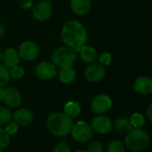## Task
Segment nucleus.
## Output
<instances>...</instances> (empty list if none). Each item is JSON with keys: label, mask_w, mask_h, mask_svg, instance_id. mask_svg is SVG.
I'll return each instance as SVG.
<instances>
[{"label": "nucleus", "mask_w": 152, "mask_h": 152, "mask_svg": "<svg viewBox=\"0 0 152 152\" xmlns=\"http://www.w3.org/2000/svg\"><path fill=\"white\" fill-rule=\"evenodd\" d=\"M61 36L63 43L75 52H79V49L86 45L88 38L86 29L83 24L74 20L64 23L61 28Z\"/></svg>", "instance_id": "f257e3e1"}, {"label": "nucleus", "mask_w": 152, "mask_h": 152, "mask_svg": "<svg viewBox=\"0 0 152 152\" xmlns=\"http://www.w3.org/2000/svg\"><path fill=\"white\" fill-rule=\"evenodd\" d=\"M53 13V7L47 0H40L32 6V15L37 21L49 20Z\"/></svg>", "instance_id": "423d86ee"}, {"label": "nucleus", "mask_w": 152, "mask_h": 152, "mask_svg": "<svg viewBox=\"0 0 152 152\" xmlns=\"http://www.w3.org/2000/svg\"><path fill=\"white\" fill-rule=\"evenodd\" d=\"M33 118H34L33 114L31 113V111H29L27 109L19 110L12 116L13 121L19 126H28L33 121Z\"/></svg>", "instance_id": "4468645a"}, {"label": "nucleus", "mask_w": 152, "mask_h": 152, "mask_svg": "<svg viewBox=\"0 0 152 152\" xmlns=\"http://www.w3.org/2000/svg\"><path fill=\"white\" fill-rule=\"evenodd\" d=\"M76 59V52L68 46L58 47L52 53V60L53 64L57 67H60L61 69L72 67Z\"/></svg>", "instance_id": "20e7f679"}, {"label": "nucleus", "mask_w": 152, "mask_h": 152, "mask_svg": "<svg viewBox=\"0 0 152 152\" xmlns=\"http://www.w3.org/2000/svg\"><path fill=\"white\" fill-rule=\"evenodd\" d=\"M0 152H4V151L3 150H0Z\"/></svg>", "instance_id": "e433bc0d"}, {"label": "nucleus", "mask_w": 152, "mask_h": 152, "mask_svg": "<svg viewBox=\"0 0 152 152\" xmlns=\"http://www.w3.org/2000/svg\"><path fill=\"white\" fill-rule=\"evenodd\" d=\"M2 60H3L4 65L6 66L7 68H12L13 66L18 65L20 61V56H19L18 51L12 47L7 48L3 53Z\"/></svg>", "instance_id": "2eb2a0df"}, {"label": "nucleus", "mask_w": 152, "mask_h": 152, "mask_svg": "<svg viewBox=\"0 0 152 152\" xmlns=\"http://www.w3.org/2000/svg\"><path fill=\"white\" fill-rule=\"evenodd\" d=\"M112 56L109 53H103L99 56V62L102 66H108L111 63Z\"/></svg>", "instance_id": "c85d7f7f"}, {"label": "nucleus", "mask_w": 152, "mask_h": 152, "mask_svg": "<svg viewBox=\"0 0 152 152\" xmlns=\"http://www.w3.org/2000/svg\"><path fill=\"white\" fill-rule=\"evenodd\" d=\"M103 146L102 143L100 142H93L86 146L87 152H102Z\"/></svg>", "instance_id": "bb28decb"}, {"label": "nucleus", "mask_w": 152, "mask_h": 152, "mask_svg": "<svg viewBox=\"0 0 152 152\" xmlns=\"http://www.w3.org/2000/svg\"><path fill=\"white\" fill-rule=\"evenodd\" d=\"M18 53L20 58L25 61H34L38 56L39 47L32 41H25L20 45Z\"/></svg>", "instance_id": "0eeeda50"}, {"label": "nucleus", "mask_w": 152, "mask_h": 152, "mask_svg": "<svg viewBox=\"0 0 152 152\" xmlns=\"http://www.w3.org/2000/svg\"><path fill=\"white\" fill-rule=\"evenodd\" d=\"M134 91L142 95H148L152 93V80L149 77L142 76L135 79L134 84Z\"/></svg>", "instance_id": "ddd939ff"}, {"label": "nucleus", "mask_w": 152, "mask_h": 152, "mask_svg": "<svg viewBox=\"0 0 152 152\" xmlns=\"http://www.w3.org/2000/svg\"><path fill=\"white\" fill-rule=\"evenodd\" d=\"M10 70L4 64H0V88L3 89L10 81Z\"/></svg>", "instance_id": "4be33fe9"}, {"label": "nucleus", "mask_w": 152, "mask_h": 152, "mask_svg": "<svg viewBox=\"0 0 152 152\" xmlns=\"http://www.w3.org/2000/svg\"><path fill=\"white\" fill-rule=\"evenodd\" d=\"M80 53V58L81 60L87 63V64H92V63H94L97 60V52L96 50L90 46V45H83L80 49H79V52Z\"/></svg>", "instance_id": "dca6fc26"}, {"label": "nucleus", "mask_w": 152, "mask_h": 152, "mask_svg": "<svg viewBox=\"0 0 152 152\" xmlns=\"http://www.w3.org/2000/svg\"><path fill=\"white\" fill-rule=\"evenodd\" d=\"M2 57H3V53H2V52L0 51V61L2 60Z\"/></svg>", "instance_id": "f704fd0d"}, {"label": "nucleus", "mask_w": 152, "mask_h": 152, "mask_svg": "<svg viewBox=\"0 0 152 152\" xmlns=\"http://www.w3.org/2000/svg\"><path fill=\"white\" fill-rule=\"evenodd\" d=\"M80 112H81V106L77 102L74 101L68 102L64 106V114L72 119L77 118L80 114Z\"/></svg>", "instance_id": "6ab92c4d"}, {"label": "nucleus", "mask_w": 152, "mask_h": 152, "mask_svg": "<svg viewBox=\"0 0 152 152\" xmlns=\"http://www.w3.org/2000/svg\"><path fill=\"white\" fill-rule=\"evenodd\" d=\"M112 106V101L110 96L106 94H100L96 96L91 102V110L94 114L102 115L106 113Z\"/></svg>", "instance_id": "6e6552de"}, {"label": "nucleus", "mask_w": 152, "mask_h": 152, "mask_svg": "<svg viewBox=\"0 0 152 152\" xmlns=\"http://www.w3.org/2000/svg\"><path fill=\"white\" fill-rule=\"evenodd\" d=\"M12 118V111L10 108L5 106H0V126L6 125Z\"/></svg>", "instance_id": "412c9836"}, {"label": "nucleus", "mask_w": 152, "mask_h": 152, "mask_svg": "<svg viewBox=\"0 0 152 152\" xmlns=\"http://www.w3.org/2000/svg\"><path fill=\"white\" fill-rule=\"evenodd\" d=\"M5 127H4V130L7 132V134L9 135H12V134H15L17 132H18V128H19V126L14 122V121H10L8 122L6 125H4Z\"/></svg>", "instance_id": "cd10ccee"}, {"label": "nucleus", "mask_w": 152, "mask_h": 152, "mask_svg": "<svg viewBox=\"0 0 152 152\" xmlns=\"http://www.w3.org/2000/svg\"><path fill=\"white\" fill-rule=\"evenodd\" d=\"M106 75V69L104 66L101 64L92 63L85 70V77L91 83H96L104 78Z\"/></svg>", "instance_id": "9b49d317"}, {"label": "nucleus", "mask_w": 152, "mask_h": 152, "mask_svg": "<svg viewBox=\"0 0 152 152\" xmlns=\"http://www.w3.org/2000/svg\"><path fill=\"white\" fill-rule=\"evenodd\" d=\"M53 152H71L69 147L68 146V144L65 142H61L60 143H58L54 149H53Z\"/></svg>", "instance_id": "c756f323"}, {"label": "nucleus", "mask_w": 152, "mask_h": 152, "mask_svg": "<svg viewBox=\"0 0 152 152\" xmlns=\"http://www.w3.org/2000/svg\"><path fill=\"white\" fill-rule=\"evenodd\" d=\"M4 30H5L4 25L3 23H0V37L3 36V35L4 34Z\"/></svg>", "instance_id": "473e14b6"}, {"label": "nucleus", "mask_w": 152, "mask_h": 152, "mask_svg": "<svg viewBox=\"0 0 152 152\" xmlns=\"http://www.w3.org/2000/svg\"><path fill=\"white\" fill-rule=\"evenodd\" d=\"M6 107L15 109L21 103V95L20 92L13 87H7L3 89V100Z\"/></svg>", "instance_id": "f8f14e48"}, {"label": "nucleus", "mask_w": 152, "mask_h": 152, "mask_svg": "<svg viewBox=\"0 0 152 152\" xmlns=\"http://www.w3.org/2000/svg\"><path fill=\"white\" fill-rule=\"evenodd\" d=\"M126 148L122 142L118 140H114L110 142L108 145L107 152H125Z\"/></svg>", "instance_id": "b1692460"}, {"label": "nucleus", "mask_w": 152, "mask_h": 152, "mask_svg": "<svg viewBox=\"0 0 152 152\" xmlns=\"http://www.w3.org/2000/svg\"><path fill=\"white\" fill-rule=\"evenodd\" d=\"M76 78V71L72 69V67L61 68L59 72V79L61 83L70 84Z\"/></svg>", "instance_id": "a211bd4d"}, {"label": "nucleus", "mask_w": 152, "mask_h": 152, "mask_svg": "<svg viewBox=\"0 0 152 152\" xmlns=\"http://www.w3.org/2000/svg\"><path fill=\"white\" fill-rule=\"evenodd\" d=\"M70 6L74 13L83 16L89 12L91 8V0H70Z\"/></svg>", "instance_id": "f3484780"}, {"label": "nucleus", "mask_w": 152, "mask_h": 152, "mask_svg": "<svg viewBox=\"0 0 152 152\" xmlns=\"http://www.w3.org/2000/svg\"><path fill=\"white\" fill-rule=\"evenodd\" d=\"M24 75V69L20 66H13L12 67L11 70H10V76L11 77L14 78V79H20L23 77Z\"/></svg>", "instance_id": "a878e982"}, {"label": "nucleus", "mask_w": 152, "mask_h": 152, "mask_svg": "<svg viewBox=\"0 0 152 152\" xmlns=\"http://www.w3.org/2000/svg\"><path fill=\"white\" fill-rule=\"evenodd\" d=\"M149 142L150 136L145 130L133 128L126 135L125 146L131 151H142L148 146Z\"/></svg>", "instance_id": "7ed1b4c3"}, {"label": "nucleus", "mask_w": 152, "mask_h": 152, "mask_svg": "<svg viewBox=\"0 0 152 152\" xmlns=\"http://www.w3.org/2000/svg\"><path fill=\"white\" fill-rule=\"evenodd\" d=\"M133 128H142L145 124V118L141 113H134L130 118Z\"/></svg>", "instance_id": "5701e85b"}, {"label": "nucleus", "mask_w": 152, "mask_h": 152, "mask_svg": "<svg viewBox=\"0 0 152 152\" xmlns=\"http://www.w3.org/2000/svg\"><path fill=\"white\" fill-rule=\"evenodd\" d=\"M3 100V89L0 88V102H2Z\"/></svg>", "instance_id": "72a5a7b5"}, {"label": "nucleus", "mask_w": 152, "mask_h": 152, "mask_svg": "<svg viewBox=\"0 0 152 152\" xmlns=\"http://www.w3.org/2000/svg\"><path fill=\"white\" fill-rule=\"evenodd\" d=\"M114 129L119 134H127L131 129H133L130 119L127 118H119L116 120L114 124Z\"/></svg>", "instance_id": "aec40b11"}, {"label": "nucleus", "mask_w": 152, "mask_h": 152, "mask_svg": "<svg viewBox=\"0 0 152 152\" xmlns=\"http://www.w3.org/2000/svg\"><path fill=\"white\" fill-rule=\"evenodd\" d=\"M146 115L147 118L149 119V121H152V104H150L147 108V111H146Z\"/></svg>", "instance_id": "2f4dec72"}, {"label": "nucleus", "mask_w": 152, "mask_h": 152, "mask_svg": "<svg viewBox=\"0 0 152 152\" xmlns=\"http://www.w3.org/2000/svg\"><path fill=\"white\" fill-rule=\"evenodd\" d=\"M62 1H63V0H62Z\"/></svg>", "instance_id": "4c0bfd02"}, {"label": "nucleus", "mask_w": 152, "mask_h": 152, "mask_svg": "<svg viewBox=\"0 0 152 152\" xmlns=\"http://www.w3.org/2000/svg\"><path fill=\"white\" fill-rule=\"evenodd\" d=\"M70 134L78 142H86L93 138L94 131L90 125L85 121H78L73 124Z\"/></svg>", "instance_id": "39448f33"}, {"label": "nucleus", "mask_w": 152, "mask_h": 152, "mask_svg": "<svg viewBox=\"0 0 152 152\" xmlns=\"http://www.w3.org/2000/svg\"><path fill=\"white\" fill-rule=\"evenodd\" d=\"M36 76L42 80H49L57 74L56 66L49 61H42L38 63L35 69Z\"/></svg>", "instance_id": "9d476101"}, {"label": "nucleus", "mask_w": 152, "mask_h": 152, "mask_svg": "<svg viewBox=\"0 0 152 152\" xmlns=\"http://www.w3.org/2000/svg\"><path fill=\"white\" fill-rule=\"evenodd\" d=\"M73 120L64 113H53L46 118V127L54 136L65 137L71 132Z\"/></svg>", "instance_id": "f03ea898"}, {"label": "nucleus", "mask_w": 152, "mask_h": 152, "mask_svg": "<svg viewBox=\"0 0 152 152\" xmlns=\"http://www.w3.org/2000/svg\"><path fill=\"white\" fill-rule=\"evenodd\" d=\"M19 3L23 9L28 10L32 7L33 0H19Z\"/></svg>", "instance_id": "7c9ffc66"}, {"label": "nucleus", "mask_w": 152, "mask_h": 152, "mask_svg": "<svg viewBox=\"0 0 152 152\" xmlns=\"http://www.w3.org/2000/svg\"><path fill=\"white\" fill-rule=\"evenodd\" d=\"M10 135L4 130V128H2L0 126V150L5 149L10 144Z\"/></svg>", "instance_id": "393cba45"}, {"label": "nucleus", "mask_w": 152, "mask_h": 152, "mask_svg": "<svg viewBox=\"0 0 152 152\" xmlns=\"http://www.w3.org/2000/svg\"><path fill=\"white\" fill-rule=\"evenodd\" d=\"M90 126L94 132L100 134H106L109 132H110L113 124L109 117L103 115H98L97 117L93 118Z\"/></svg>", "instance_id": "1a4fd4ad"}, {"label": "nucleus", "mask_w": 152, "mask_h": 152, "mask_svg": "<svg viewBox=\"0 0 152 152\" xmlns=\"http://www.w3.org/2000/svg\"><path fill=\"white\" fill-rule=\"evenodd\" d=\"M77 152H87L86 151H77Z\"/></svg>", "instance_id": "c9c22d12"}]
</instances>
